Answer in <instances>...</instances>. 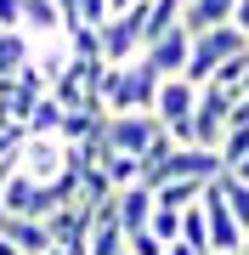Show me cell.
<instances>
[{
  "mask_svg": "<svg viewBox=\"0 0 249 255\" xmlns=\"http://www.w3.org/2000/svg\"><path fill=\"white\" fill-rule=\"evenodd\" d=\"M153 97H159V74L142 63H119V68H102V85H96V102L102 114H153Z\"/></svg>",
  "mask_w": 249,
  "mask_h": 255,
  "instance_id": "6da1fadb",
  "label": "cell"
},
{
  "mask_svg": "<svg viewBox=\"0 0 249 255\" xmlns=\"http://www.w3.org/2000/svg\"><path fill=\"white\" fill-rule=\"evenodd\" d=\"M244 51H249L244 28H238V23H215V28H204V34H193V57H187V74H181V80L210 85L215 68L232 63V57H244Z\"/></svg>",
  "mask_w": 249,
  "mask_h": 255,
  "instance_id": "7a4b0ae2",
  "label": "cell"
},
{
  "mask_svg": "<svg viewBox=\"0 0 249 255\" xmlns=\"http://www.w3.org/2000/svg\"><path fill=\"white\" fill-rule=\"evenodd\" d=\"M193 108H198V85L193 80H159V97H153V119L170 130V142H193Z\"/></svg>",
  "mask_w": 249,
  "mask_h": 255,
  "instance_id": "3957f363",
  "label": "cell"
},
{
  "mask_svg": "<svg viewBox=\"0 0 249 255\" xmlns=\"http://www.w3.org/2000/svg\"><path fill=\"white\" fill-rule=\"evenodd\" d=\"M142 23H148V0H136L130 11H119V17H108L96 28V40H102V63H136L142 57Z\"/></svg>",
  "mask_w": 249,
  "mask_h": 255,
  "instance_id": "277c9868",
  "label": "cell"
},
{
  "mask_svg": "<svg viewBox=\"0 0 249 255\" xmlns=\"http://www.w3.org/2000/svg\"><path fill=\"white\" fill-rule=\"evenodd\" d=\"M165 136V125H159L153 114H108L102 119V147L108 153H148V147Z\"/></svg>",
  "mask_w": 249,
  "mask_h": 255,
  "instance_id": "5b68a950",
  "label": "cell"
},
{
  "mask_svg": "<svg viewBox=\"0 0 249 255\" xmlns=\"http://www.w3.org/2000/svg\"><path fill=\"white\" fill-rule=\"evenodd\" d=\"M232 102H238V97L221 91V85H198V108H193V142L198 147H221Z\"/></svg>",
  "mask_w": 249,
  "mask_h": 255,
  "instance_id": "8992f818",
  "label": "cell"
},
{
  "mask_svg": "<svg viewBox=\"0 0 249 255\" xmlns=\"http://www.w3.org/2000/svg\"><path fill=\"white\" fill-rule=\"evenodd\" d=\"M17 170L34 176V182H57V176H68V142H63V136H23Z\"/></svg>",
  "mask_w": 249,
  "mask_h": 255,
  "instance_id": "52a82bcc",
  "label": "cell"
},
{
  "mask_svg": "<svg viewBox=\"0 0 249 255\" xmlns=\"http://www.w3.org/2000/svg\"><path fill=\"white\" fill-rule=\"evenodd\" d=\"M187 57H193V34H187L181 23H175L170 34H159L153 46H142V63H148L159 80H175V74H187Z\"/></svg>",
  "mask_w": 249,
  "mask_h": 255,
  "instance_id": "ba28073f",
  "label": "cell"
},
{
  "mask_svg": "<svg viewBox=\"0 0 249 255\" xmlns=\"http://www.w3.org/2000/svg\"><path fill=\"white\" fill-rule=\"evenodd\" d=\"M204 221H210V255H232V250H244V227L232 221V210L221 204V193L215 187H204Z\"/></svg>",
  "mask_w": 249,
  "mask_h": 255,
  "instance_id": "9c48e42d",
  "label": "cell"
},
{
  "mask_svg": "<svg viewBox=\"0 0 249 255\" xmlns=\"http://www.w3.org/2000/svg\"><path fill=\"white\" fill-rule=\"evenodd\" d=\"M113 210H119V227H125V238H130V233H142V227L153 221V187H148V182L119 187V193H113Z\"/></svg>",
  "mask_w": 249,
  "mask_h": 255,
  "instance_id": "30bf717a",
  "label": "cell"
},
{
  "mask_svg": "<svg viewBox=\"0 0 249 255\" xmlns=\"http://www.w3.org/2000/svg\"><path fill=\"white\" fill-rule=\"evenodd\" d=\"M85 255H125V227H119V210L96 204V221H91V238H85Z\"/></svg>",
  "mask_w": 249,
  "mask_h": 255,
  "instance_id": "8fae6325",
  "label": "cell"
},
{
  "mask_svg": "<svg viewBox=\"0 0 249 255\" xmlns=\"http://www.w3.org/2000/svg\"><path fill=\"white\" fill-rule=\"evenodd\" d=\"M0 238H11L17 255H46V250H51L46 221H28V216H0Z\"/></svg>",
  "mask_w": 249,
  "mask_h": 255,
  "instance_id": "7c38bea8",
  "label": "cell"
},
{
  "mask_svg": "<svg viewBox=\"0 0 249 255\" xmlns=\"http://www.w3.org/2000/svg\"><path fill=\"white\" fill-rule=\"evenodd\" d=\"M232 11H238V0H187L181 6V28L187 34H204L215 23H232Z\"/></svg>",
  "mask_w": 249,
  "mask_h": 255,
  "instance_id": "4fadbf2b",
  "label": "cell"
},
{
  "mask_svg": "<svg viewBox=\"0 0 249 255\" xmlns=\"http://www.w3.org/2000/svg\"><path fill=\"white\" fill-rule=\"evenodd\" d=\"M23 34L28 40H57V34H63L57 0H23Z\"/></svg>",
  "mask_w": 249,
  "mask_h": 255,
  "instance_id": "5bb4252c",
  "label": "cell"
},
{
  "mask_svg": "<svg viewBox=\"0 0 249 255\" xmlns=\"http://www.w3.org/2000/svg\"><path fill=\"white\" fill-rule=\"evenodd\" d=\"M210 187L221 193V204L232 210V221H238V227L249 233V182H238V176H232V170H221V176H215Z\"/></svg>",
  "mask_w": 249,
  "mask_h": 255,
  "instance_id": "9a60e30c",
  "label": "cell"
},
{
  "mask_svg": "<svg viewBox=\"0 0 249 255\" xmlns=\"http://www.w3.org/2000/svg\"><path fill=\"white\" fill-rule=\"evenodd\" d=\"M57 125H63V102H57L51 91L34 102V108H28V119H23V130L28 136H57Z\"/></svg>",
  "mask_w": 249,
  "mask_h": 255,
  "instance_id": "2e32d148",
  "label": "cell"
},
{
  "mask_svg": "<svg viewBox=\"0 0 249 255\" xmlns=\"http://www.w3.org/2000/svg\"><path fill=\"white\" fill-rule=\"evenodd\" d=\"M28 57H34V40L17 34V28H0V74H17Z\"/></svg>",
  "mask_w": 249,
  "mask_h": 255,
  "instance_id": "e0dca14e",
  "label": "cell"
},
{
  "mask_svg": "<svg viewBox=\"0 0 249 255\" xmlns=\"http://www.w3.org/2000/svg\"><path fill=\"white\" fill-rule=\"evenodd\" d=\"M181 244L198 250V255H210V221H204V199L181 210Z\"/></svg>",
  "mask_w": 249,
  "mask_h": 255,
  "instance_id": "ac0fdd59",
  "label": "cell"
},
{
  "mask_svg": "<svg viewBox=\"0 0 249 255\" xmlns=\"http://www.w3.org/2000/svg\"><path fill=\"white\" fill-rule=\"evenodd\" d=\"M204 187H210V182H165V187H153V199L170 204V210H187V204L204 199Z\"/></svg>",
  "mask_w": 249,
  "mask_h": 255,
  "instance_id": "d6986e66",
  "label": "cell"
},
{
  "mask_svg": "<svg viewBox=\"0 0 249 255\" xmlns=\"http://www.w3.org/2000/svg\"><path fill=\"white\" fill-rule=\"evenodd\" d=\"M148 233L165 238V244H175V238H181V210H170V204L153 199V221H148Z\"/></svg>",
  "mask_w": 249,
  "mask_h": 255,
  "instance_id": "ffe728a7",
  "label": "cell"
},
{
  "mask_svg": "<svg viewBox=\"0 0 249 255\" xmlns=\"http://www.w3.org/2000/svg\"><path fill=\"white\" fill-rule=\"evenodd\" d=\"M215 153H221V164H227V170H232L238 159H249V125H232L227 136H221V147H215Z\"/></svg>",
  "mask_w": 249,
  "mask_h": 255,
  "instance_id": "44dd1931",
  "label": "cell"
},
{
  "mask_svg": "<svg viewBox=\"0 0 249 255\" xmlns=\"http://www.w3.org/2000/svg\"><path fill=\"white\" fill-rule=\"evenodd\" d=\"M125 255H170V244H165V238H153L148 227H142V233H130V238H125Z\"/></svg>",
  "mask_w": 249,
  "mask_h": 255,
  "instance_id": "7402d4cb",
  "label": "cell"
},
{
  "mask_svg": "<svg viewBox=\"0 0 249 255\" xmlns=\"http://www.w3.org/2000/svg\"><path fill=\"white\" fill-rule=\"evenodd\" d=\"M74 6H80V23H91V28L108 23V0H74Z\"/></svg>",
  "mask_w": 249,
  "mask_h": 255,
  "instance_id": "603a6c76",
  "label": "cell"
},
{
  "mask_svg": "<svg viewBox=\"0 0 249 255\" xmlns=\"http://www.w3.org/2000/svg\"><path fill=\"white\" fill-rule=\"evenodd\" d=\"M0 28H17L23 34V0H0Z\"/></svg>",
  "mask_w": 249,
  "mask_h": 255,
  "instance_id": "cb8c5ba5",
  "label": "cell"
},
{
  "mask_svg": "<svg viewBox=\"0 0 249 255\" xmlns=\"http://www.w3.org/2000/svg\"><path fill=\"white\" fill-rule=\"evenodd\" d=\"M232 125H249V97H238V102H232V114H227V130Z\"/></svg>",
  "mask_w": 249,
  "mask_h": 255,
  "instance_id": "d4e9b609",
  "label": "cell"
},
{
  "mask_svg": "<svg viewBox=\"0 0 249 255\" xmlns=\"http://www.w3.org/2000/svg\"><path fill=\"white\" fill-rule=\"evenodd\" d=\"M232 23L244 28V40H249V0H238V11H232Z\"/></svg>",
  "mask_w": 249,
  "mask_h": 255,
  "instance_id": "484cf974",
  "label": "cell"
},
{
  "mask_svg": "<svg viewBox=\"0 0 249 255\" xmlns=\"http://www.w3.org/2000/svg\"><path fill=\"white\" fill-rule=\"evenodd\" d=\"M136 0H108V17H119V11H130Z\"/></svg>",
  "mask_w": 249,
  "mask_h": 255,
  "instance_id": "4316f807",
  "label": "cell"
},
{
  "mask_svg": "<svg viewBox=\"0 0 249 255\" xmlns=\"http://www.w3.org/2000/svg\"><path fill=\"white\" fill-rule=\"evenodd\" d=\"M17 147H23L17 136H0V159H6V153H17Z\"/></svg>",
  "mask_w": 249,
  "mask_h": 255,
  "instance_id": "83f0119b",
  "label": "cell"
},
{
  "mask_svg": "<svg viewBox=\"0 0 249 255\" xmlns=\"http://www.w3.org/2000/svg\"><path fill=\"white\" fill-rule=\"evenodd\" d=\"M232 176H238V182H249V159H238V164H232Z\"/></svg>",
  "mask_w": 249,
  "mask_h": 255,
  "instance_id": "f1b7e54d",
  "label": "cell"
},
{
  "mask_svg": "<svg viewBox=\"0 0 249 255\" xmlns=\"http://www.w3.org/2000/svg\"><path fill=\"white\" fill-rule=\"evenodd\" d=\"M0 255H17V244H11V238H0Z\"/></svg>",
  "mask_w": 249,
  "mask_h": 255,
  "instance_id": "f546056e",
  "label": "cell"
},
{
  "mask_svg": "<svg viewBox=\"0 0 249 255\" xmlns=\"http://www.w3.org/2000/svg\"><path fill=\"white\" fill-rule=\"evenodd\" d=\"M238 97H249V68H244V85H238Z\"/></svg>",
  "mask_w": 249,
  "mask_h": 255,
  "instance_id": "4dcf8cb0",
  "label": "cell"
},
{
  "mask_svg": "<svg viewBox=\"0 0 249 255\" xmlns=\"http://www.w3.org/2000/svg\"><path fill=\"white\" fill-rule=\"evenodd\" d=\"M244 255H249V238H244Z\"/></svg>",
  "mask_w": 249,
  "mask_h": 255,
  "instance_id": "1f68e13d",
  "label": "cell"
},
{
  "mask_svg": "<svg viewBox=\"0 0 249 255\" xmlns=\"http://www.w3.org/2000/svg\"><path fill=\"white\" fill-rule=\"evenodd\" d=\"M0 216H6V204H0Z\"/></svg>",
  "mask_w": 249,
  "mask_h": 255,
  "instance_id": "d6a6232c",
  "label": "cell"
},
{
  "mask_svg": "<svg viewBox=\"0 0 249 255\" xmlns=\"http://www.w3.org/2000/svg\"><path fill=\"white\" fill-rule=\"evenodd\" d=\"M232 255H244V250H232Z\"/></svg>",
  "mask_w": 249,
  "mask_h": 255,
  "instance_id": "836d02e7",
  "label": "cell"
}]
</instances>
